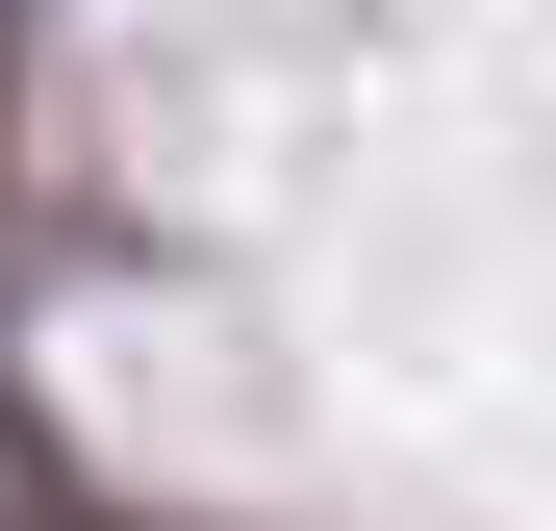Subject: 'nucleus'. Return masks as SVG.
Returning <instances> with one entry per match:
<instances>
[{
  "label": "nucleus",
  "mask_w": 556,
  "mask_h": 531,
  "mask_svg": "<svg viewBox=\"0 0 556 531\" xmlns=\"http://www.w3.org/2000/svg\"><path fill=\"white\" fill-rule=\"evenodd\" d=\"M0 531H76V506H51V456H26V430H0Z\"/></svg>",
  "instance_id": "1"
}]
</instances>
